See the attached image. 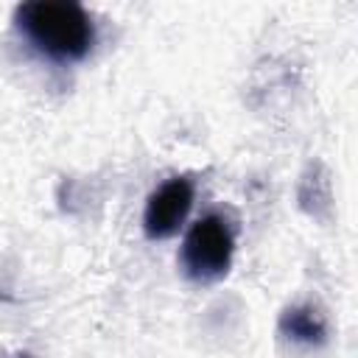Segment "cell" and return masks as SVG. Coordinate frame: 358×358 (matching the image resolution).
<instances>
[{
    "label": "cell",
    "instance_id": "3",
    "mask_svg": "<svg viewBox=\"0 0 358 358\" xmlns=\"http://www.w3.org/2000/svg\"><path fill=\"white\" fill-rule=\"evenodd\" d=\"M193 204V185L187 179H168L159 185L145 204L143 227L148 238H171L187 218Z\"/></svg>",
    "mask_w": 358,
    "mask_h": 358
},
{
    "label": "cell",
    "instance_id": "2",
    "mask_svg": "<svg viewBox=\"0 0 358 358\" xmlns=\"http://www.w3.org/2000/svg\"><path fill=\"white\" fill-rule=\"evenodd\" d=\"M232 249H235L232 227L221 215H204L190 227L179 260L190 280L210 282L227 274L232 263Z\"/></svg>",
    "mask_w": 358,
    "mask_h": 358
},
{
    "label": "cell",
    "instance_id": "1",
    "mask_svg": "<svg viewBox=\"0 0 358 358\" xmlns=\"http://www.w3.org/2000/svg\"><path fill=\"white\" fill-rule=\"evenodd\" d=\"M14 20L25 39L53 62H78L95 45L92 17L78 3H22Z\"/></svg>",
    "mask_w": 358,
    "mask_h": 358
},
{
    "label": "cell",
    "instance_id": "4",
    "mask_svg": "<svg viewBox=\"0 0 358 358\" xmlns=\"http://www.w3.org/2000/svg\"><path fill=\"white\" fill-rule=\"evenodd\" d=\"M288 322H291V333L296 338H313V336H322L324 333L322 322H316L310 313H291Z\"/></svg>",
    "mask_w": 358,
    "mask_h": 358
}]
</instances>
